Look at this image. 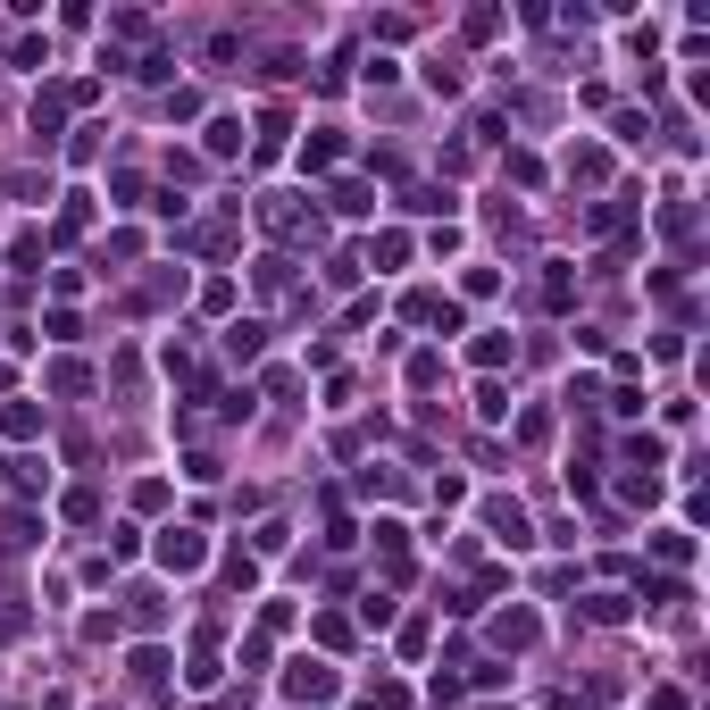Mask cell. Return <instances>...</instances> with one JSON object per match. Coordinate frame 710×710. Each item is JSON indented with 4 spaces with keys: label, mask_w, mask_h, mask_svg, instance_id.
<instances>
[{
    "label": "cell",
    "mask_w": 710,
    "mask_h": 710,
    "mask_svg": "<svg viewBox=\"0 0 710 710\" xmlns=\"http://www.w3.org/2000/svg\"><path fill=\"white\" fill-rule=\"evenodd\" d=\"M201 560H209V543L193 527H168V535H159V568H176V577H184V568H201Z\"/></svg>",
    "instance_id": "1"
},
{
    "label": "cell",
    "mask_w": 710,
    "mask_h": 710,
    "mask_svg": "<svg viewBox=\"0 0 710 710\" xmlns=\"http://www.w3.org/2000/svg\"><path fill=\"white\" fill-rule=\"evenodd\" d=\"M259 218H268V234H301V193H268Z\"/></svg>",
    "instance_id": "2"
},
{
    "label": "cell",
    "mask_w": 710,
    "mask_h": 710,
    "mask_svg": "<svg viewBox=\"0 0 710 710\" xmlns=\"http://www.w3.org/2000/svg\"><path fill=\"white\" fill-rule=\"evenodd\" d=\"M284 685H293L301 702H326V694H335V669H318V660H301V669L284 677Z\"/></svg>",
    "instance_id": "3"
},
{
    "label": "cell",
    "mask_w": 710,
    "mask_h": 710,
    "mask_svg": "<svg viewBox=\"0 0 710 710\" xmlns=\"http://www.w3.org/2000/svg\"><path fill=\"white\" fill-rule=\"evenodd\" d=\"M34 426H42V410H34V401H9V410H0V435H9V443H26Z\"/></svg>",
    "instance_id": "4"
},
{
    "label": "cell",
    "mask_w": 710,
    "mask_h": 710,
    "mask_svg": "<svg viewBox=\"0 0 710 710\" xmlns=\"http://www.w3.org/2000/svg\"><path fill=\"white\" fill-rule=\"evenodd\" d=\"M493 644L527 652V644H535V619H527V610H510V619H493Z\"/></svg>",
    "instance_id": "5"
},
{
    "label": "cell",
    "mask_w": 710,
    "mask_h": 710,
    "mask_svg": "<svg viewBox=\"0 0 710 710\" xmlns=\"http://www.w3.org/2000/svg\"><path fill=\"white\" fill-rule=\"evenodd\" d=\"M259 335H268L259 318H234V326H226V351H234V360H259Z\"/></svg>",
    "instance_id": "6"
},
{
    "label": "cell",
    "mask_w": 710,
    "mask_h": 710,
    "mask_svg": "<svg viewBox=\"0 0 710 710\" xmlns=\"http://www.w3.org/2000/svg\"><path fill=\"white\" fill-rule=\"evenodd\" d=\"M243 151V126H234V117H209V159H234Z\"/></svg>",
    "instance_id": "7"
},
{
    "label": "cell",
    "mask_w": 710,
    "mask_h": 710,
    "mask_svg": "<svg viewBox=\"0 0 710 710\" xmlns=\"http://www.w3.org/2000/svg\"><path fill=\"white\" fill-rule=\"evenodd\" d=\"M485 518H493V527H502V543H527V510H518V502H493Z\"/></svg>",
    "instance_id": "8"
},
{
    "label": "cell",
    "mask_w": 710,
    "mask_h": 710,
    "mask_svg": "<svg viewBox=\"0 0 710 710\" xmlns=\"http://www.w3.org/2000/svg\"><path fill=\"white\" fill-rule=\"evenodd\" d=\"M568 293H577V284H568V268L552 259V268H543V310H568Z\"/></svg>",
    "instance_id": "9"
},
{
    "label": "cell",
    "mask_w": 710,
    "mask_h": 710,
    "mask_svg": "<svg viewBox=\"0 0 710 710\" xmlns=\"http://www.w3.org/2000/svg\"><path fill=\"white\" fill-rule=\"evenodd\" d=\"M92 376H84V360H51V393H84Z\"/></svg>",
    "instance_id": "10"
},
{
    "label": "cell",
    "mask_w": 710,
    "mask_h": 710,
    "mask_svg": "<svg viewBox=\"0 0 710 710\" xmlns=\"http://www.w3.org/2000/svg\"><path fill=\"white\" fill-rule=\"evenodd\" d=\"M335 209H343V218H368L376 201H368V184H335Z\"/></svg>",
    "instance_id": "11"
}]
</instances>
